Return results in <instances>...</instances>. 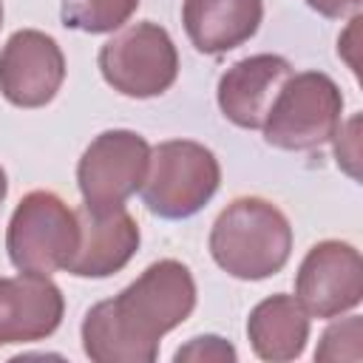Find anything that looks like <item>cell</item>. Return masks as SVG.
Here are the masks:
<instances>
[{
	"label": "cell",
	"mask_w": 363,
	"mask_h": 363,
	"mask_svg": "<svg viewBox=\"0 0 363 363\" xmlns=\"http://www.w3.org/2000/svg\"><path fill=\"white\" fill-rule=\"evenodd\" d=\"M196 309V281L176 258L153 261L116 298L94 303L79 326L94 363H153L162 337Z\"/></svg>",
	"instance_id": "6da1fadb"
},
{
	"label": "cell",
	"mask_w": 363,
	"mask_h": 363,
	"mask_svg": "<svg viewBox=\"0 0 363 363\" xmlns=\"http://www.w3.org/2000/svg\"><path fill=\"white\" fill-rule=\"evenodd\" d=\"M292 252V227L281 207L261 196L233 199L210 230L213 261L238 281L278 275Z\"/></svg>",
	"instance_id": "7a4b0ae2"
},
{
	"label": "cell",
	"mask_w": 363,
	"mask_h": 363,
	"mask_svg": "<svg viewBox=\"0 0 363 363\" xmlns=\"http://www.w3.org/2000/svg\"><path fill=\"white\" fill-rule=\"evenodd\" d=\"M221 167L210 147L193 139H167L150 147L142 201L159 218H190L218 190Z\"/></svg>",
	"instance_id": "3957f363"
},
{
	"label": "cell",
	"mask_w": 363,
	"mask_h": 363,
	"mask_svg": "<svg viewBox=\"0 0 363 363\" xmlns=\"http://www.w3.org/2000/svg\"><path fill=\"white\" fill-rule=\"evenodd\" d=\"M340 113L337 82L323 71H301L284 82L261 130L278 150H315L335 136Z\"/></svg>",
	"instance_id": "277c9868"
},
{
	"label": "cell",
	"mask_w": 363,
	"mask_h": 363,
	"mask_svg": "<svg viewBox=\"0 0 363 363\" xmlns=\"http://www.w3.org/2000/svg\"><path fill=\"white\" fill-rule=\"evenodd\" d=\"M79 241L77 210L51 190H31L20 199L6 230L9 261L20 272L51 275L65 269Z\"/></svg>",
	"instance_id": "5b68a950"
},
{
	"label": "cell",
	"mask_w": 363,
	"mask_h": 363,
	"mask_svg": "<svg viewBox=\"0 0 363 363\" xmlns=\"http://www.w3.org/2000/svg\"><path fill=\"white\" fill-rule=\"evenodd\" d=\"M99 71L122 96L150 99L176 82L179 51L159 23L139 20L116 31L99 48Z\"/></svg>",
	"instance_id": "8992f818"
},
{
	"label": "cell",
	"mask_w": 363,
	"mask_h": 363,
	"mask_svg": "<svg viewBox=\"0 0 363 363\" xmlns=\"http://www.w3.org/2000/svg\"><path fill=\"white\" fill-rule=\"evenodd\" d=\"M150 145L136 130H102L79 156L77 184L82 204L91 210H111L125 204L145 182Z\"/></svg>",
	"instance_id": "52a82bcc"
},
{
	"label": "cell",
	"mask_w": 363,
	"mask_h": 363,
	"mask_svg": "<svg viewBox=\"0 0 363 363\" xmlns=\"http://www.w3.org/2000/svg\"><path fill=\"white\" fill-rule=\"evenodd\" d=\"M295 298L309 318H337L363 301V261L354 244L318 241L295 272Z\"/></svg>",
	"instance_id": "ba28073f"
},
{
	"label": "cell",
	"mask_w": 363,
	"mask_h": 363,
	"mask_svg": "<svg viewBox=\"0 0 363 363\" xmlns=\"http://www.w3.org/2000/svg\"><path fill=\"white\" fill-rule=\"evenodd\" d=\"M65 79V57L57 40L37 28L14 31L0 48V94L17 108L48 105Z\"/></svg>",
	"instance_id": "9c48e42d"
},
{
	"label": "cell",
	"mask_w": 363,
	"mask_h": 363,
	"mask_svg": "<svg viewBox=\"0 0 363 363\" xmlns=\"http://www.w3.org/2000/svg\"><path fill=\"white\" fill-rule=\"evenodd\" d=\"M79 241L68 261V272L77 278H108L128 267V261L139 250V224L119 204L111 210H77Z\"/></svg>",
	"instance_id": "30bf717a"
},
{
	"label": "cell",
	"mask_w": 363,
	"mask_h": 363,
	"mask_svg": "<svg viewBox=\"0 0 363 363\" xmlns=\"http://www.w3.org/2000/svg\"><path fill=\"white\" fill-rule=\"evenodd\" d=\"M289 77L292 65L278 54L244 57L221 74L216 88L218 108L233 125L244 130H261L278 91Z\"/></svg>",
	"instance_id": "8fae6325"
},
{
	"label": "cell",
	"mask_w": 363,
	"mask_h": 363,
	"mask_svg": "<svg viewBox=\"0 0 363 363\" xmlns=\"http://www.w3.org/2000/svg\"><path fill=\"white\" fill-rule=\"evenodd\" d=\"M65 312L62 289L48 275L0 278V346L51 337Z\"/></svg>",
	"instance_id": "7c38bea8"
},
{
	"label": "cell",
	"mask_w": 363,
	"mask_h": 363,
	"mask_svg": "<svg viewBox=\"0 0 363 363\" xmlns=\"http://www.w3.org/2000/svg\"><path fill=\"white\" fill-rule=\"evenodd\" d=\"M264 20V0H184L182 23L201 54H227L247 43Z\"/></svg>",
	"instance_id": "4fadbf2b"
},
{
	"label": "cell",
	"mask_w": 363,
	"mask_h": 363,
	"mask_svg": "<svg viewBox=\"0 0 363 363\" xmlns=\"http://www.w3.org/2000/svg\"><path fill=\"white\" fill-rule=\"evenodd\" d=\"M247 337L255 357L267 363L298 360L309 340V312L295 295L275 292L252 306L247 318Z\"/></svg>",
	"instance_id": "5bb4252c"
},
{
	"label": "cell",
	"mask_w": 363,
	"mask_h": 363,
	"mask_svg": "<svg viewBox=\"0 0 363 363\" xmlns=\"http://www.w3.org/2000/svg\"><path fill=\"white\" fill-rule=\"evenodd\" d=\"M139 0H62V23L85 34H108L122 28Z\"/></svg>",
	"instance_id": "9a60e30c"
},
{
	"label": "cell",
	"mask_w": 363,
	"mask_h": 363,
	"mask_svg": "<svg viewBox=\"0 0 363 363\" xmlns=\"http://www.w3.org/2000/svg\"><path fill=\"white\" fill-rule=\"evenodd\" d=\"M360 340H363V320H360V315H349L346 320L332 323L320 335V343L315 349V360H329V363L360 360V354H363Z\"/></svg>",
	"instance_id": "2e32d148"
},
{
	"label": "cell",
	"mask_w": 363,
	"mask_h": 363,
	"mask_svg": "<svg viewBox=\"0 0 363 363\" xmlns=\"http://www.w3.org/2000/svg\"><path fill=\"white\" fill-rule=\"evenodd\" d=\"M173 360L176 363H182V360H196V363H201V360L235 363L238 360V352H235V346L230 340H224L218 335H199L187 346H179L176 354H173Z\"/></svg>",
	"instance_id": "e0dca14e"
},
{
	"label": "cell",
	"mask_w": 363,
	"mask_h": 363,
	"mask_svg": "<svg viewBox=\"0 0 363 363\" xmlns=\"http://www.w3.org/2000/svg\"><path fill=\"white\" fill-rule=\"evenodd\" d=\"M357 128H360V116H352L349 122H346V128L343 125H337V130H335V156H337V164L352 176V179H357L360 173H357V162H360V136H357Z\"/></svg>",
	"instance_id": "ac0fdd59"
},
{
	"label": "cell",
	"mask_w": 363,
	"mask_h": 363,
	"mask_svg": "<svg viewBox=\"0 0 363 363\" xmlns=\"http://www.w3.org/2000/svg\"><path fill=\"white\" fill-rule=\"evenodd\" d=\"M306 6L312 11H318V14H323V17L337 20V17H346V14L357 11L360 0H306Z\"/></svg>",
	"instance_id": "d6986e66"
},
{
	"label": "cell",
	"mask_w": 363,
	"mask_h": 363,
	"mask_svg": "<svg viewBox=\"0 0 363 363\" xmlns=\"http://www.w3.org/2000/svg\"><path fill=\"white\" fill-rule=\"evenodd\" d=\"M6 193H9V179H6V170L0 167V204L6 201Z\"/></svg>",
	"instance_id": "ffe728a7"
},
{
	"label": "cell",
	"mask_w": 363,
	"mask_h": 363,
	"mask_svg": "<svg viewBox=\"0 0 363 363\" xmlns=\"http://www.w3.org/2000/svg\"><path fill=\"white\" fill-rule=\"evenodd\" d=\"M0 26H3V0H0Z\"/></svg>",
	"instance_id": "44dd1931"
}]
</instances>
